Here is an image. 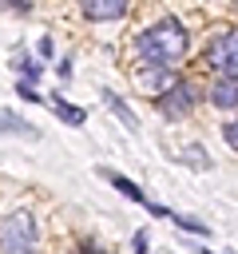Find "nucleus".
Masks as SVG:
<instances>
[{
	"label": "nucleus",
	"mask_w": 238,
	"mask_h": 254,
	"mask_svg": "<svg viewBox=\"0 0 238 254\" xmlns=\"http://www.w3.org/2000/svg\"><path fill=\"white\" fill-rule=\"evenodd\" d=\"M182 56H186V28L178 20H159L155 28H147L139 36V60L155 71L175 67Z\"/></svg>",
	"instance_id": "1"
},
{
	"label": "nucleus",
	"mask_w": 238,
	"mask_h": 254,
	"mask_svg": "<svg viewBox=\"0 0 238 254\" xmlns=\"http://www.w3.org/2000/svg\"><path fill=\"white\" fill-rule=\"evenodd\" d=\"M36 238H40V230L28 210H16L0 222V250H32Z\"/></svg>",
	"instance_id": "2"
},
{
	"label": "nucleus",
	"mask_w": 238,
	"mask_h": 254,
	"mask_svg": "<svg viewBox=\"0 0 238 254\" xmlns=\"http://www.w3.org/2000/svg\"><path fill=\"white\" fill-rule=\"evenodd\" d=\"M206 64L218 71V75H230V79H238V28H230V32H222L210 48H206Z\"/></svg>",
	"instance_id": "3"
},
{
	"label": "nucleus",
	"mask_w": 238,
	"mask_h": 254,
	"mask_svg": "<svg viewBox=\"0 0 238 254\" xmlns=\"http://www.w3.org/2000/svg\"><path fill=\"white\" fill-rule=\"evenodd\" d=\"M190 107H194V87L182 83V79L171 83V87L159 95V111H163V115H186Z\"/></svg>",
	"instance_id": "4"
},
{
	"label": "nucleus",
	"mask_w": 238,
	"mask_h": 254,
	"mask_svg": "<svg viewBox=\"0 0 238 254\" xmlns=\"http://www.w3.org/2000/svg\"><path fill=\"white\" fill-rule=\"evenodd\" d=\"M87 20H115L127 12V0H79Z\"/></svg>",
	"instance_id": "5"
},
{
	"label": "nucleus",
	"mask_w": 238,
	"mask_h": 254,
	"mask_svg": "<svg viewBox=\"0 0 238 254\" xmlns=\"http://www.w3.org/2000/svg\"><path fill=\"white\" fill-rule=\"evenodd\" d=\"M210 103H214V107H238V79L222 75V79L210 87Z\"/></svg>",
	"instance_id": "6"
},
{
	"label": "nucleus",
	"mask_w": 238,
	"mask_h": 254,
	"mask_svg": "<svg viewBox=\"0 0 238 254\" xmlns=\"http://www.w3.org/2000/svg\"><path fill=\"white\" fill-rule=\"evenodd\" d=\"M103 99H107V107H111V111H115V115L123 119V127H127V131H139V119H135V111H131V107H127V103L119 99V95H111V91H107Z\"/></svg>",
	"instance_id": "7"
},
{
	"label": "nucleus",
	"mask_w": 238,
	"mask_h": 254,
	"mask_svg": "<svg viewBox=\"0 0 238 254\" xmlns=\"http://www.w3.org/2000/svg\"><path fill=\"white\" fill-rule=\"evenodd\" d=\"M103 175H107V179H111V187H119V190H123L127 198H135V202H143V190H139V187H135L131 179H123V175H115V171H103Z\"/></svg>",
	"instance_id": "8"
},
{
	"label": "nucleus",
	"mask_w": 238,
	"mask_h": 254,
	"mask_svg": "<svg viewBox=\"0 0 238 254\" xmlns=\"http://www.w3.org/2000/svg\"><path fill=\"white\" fill-rule=\"evenodd\" d=\"M0 131H16V135H28V139H36V127H28L24 119H16V115H4V111H0Z\"/></svg>",
	"instance_id": "9"
},
{
	"label": "nucleus",
	"mask_w": 238,
	"mask_h": 254,
	"mask_svg": "<svg viewBox=\"0 0 238 254\" xmlns=\"http://www.w3.org/2000/svg\"><path fill=\"white\" fill-rule=\"evenodd\" d=\"M56 115H60V119H67L71 127H79V123H83V111H79V107H71V103H56Z\"/></svg>",
	"instance_id": "10"
},
{
	"label": "nucleus",
	"mask_w": 238,
	"mask_h": 254,
	"mask_svg": "<svg viewBox=\"0 0 238 254\" xmlns=\"http://www.w3.org/2000/svg\"><path fill=\"white\" fill-rule=\"evenodd\" d=\"M226 143H230V147L238 151V115H234V119L226 123Z\"/></svg>",
	"instance_id": "11"
},
{
	"label": "nucleus",
	"mask_w": 238,
	"mask_h": 254,
	"mask_svg": "<svg viewBox=\"0 0 238 254\" xmlns=\"http://www.w3.org/2000/svg\"><path fill=\"white\" fill-rule=\"evenodd\" d=\"M40 56H44V60H52V40H48V36L40 40Z\"/></svg>",
	"instance_id": "12"
},
{
	"label": "nucleus",
	"mask_w": 238,
	"mask_h": 254,
	"mask_svg": "<svg viewBox=\"0 0 238 254\" xmlns=\"http://www.w3.org/2000/svg\"><path fill=\"white\" fill-rule=\"evenodd\" d=\"M4 4H16L20 12H28V0H4Z\"/></svg>",
	"instance_id": "13"
}]
</instances>
